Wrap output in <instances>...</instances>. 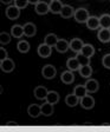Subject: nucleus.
Returning <instances> with one entry per match:
<instances>
[{"instance_id":"1","label":"nucleus","mask_w":110,"mask_h":132,"mask_svg":"<svg viewBox=\"0 0 110 132\" xmlns=\"http://www.w3.org/2000/svg\"><path fill=\"white\" fill-rule=\"evenodd\" d=\"M74 18L78 24H85V22L88 21V19L90 18V15H89L88 10L80 7V8H77V10H76Z\"/></svg>"},{"instance_id":"2","label":"nucleus","mask_w":110,"mask_h":132,"mask_svg":"<svg viewBox=\"0 0 110 132\" xmlns=\"http://www.w3.org/2000/svg\"><path fill=\"white\" fill-rule=\"evenodd\" d=\"M56 73H57V70L53 65L51 64H47L45 65L43 69H41V76L45 78V79H53L56 77Z\"/></svg>"},{"instance_id":"3","label":"nucleus","mask_w":110,"mask_h":132,"mask_svg":"<svg viewBox=\"0 0 110 132\" xmlns=\"http://www.w3.org/2000/svg\"><path fill=\"white\" fill-rule=\"evenodd\" d=\"M5 14L10 20H16L20 15V8H18L16 5H10L5 11Z\"/></svg>"},{"instance_id":"4","label":"nucleus","mask_w":110,"mask_h":132,"mask_svg":"<svg viewBox=\"0 0 110 132\" xmlns=\"http://www.w3.org/2000/svg\"><path fill=\"white\" fill-rule=\"evenodd\" d=\"M79 104L83 109H85V110H91V109H94V106H95V99L92 96L86 94V96H84L83 98H80Z\"/></svg>"},{"instance_id":"5","label":"nucleus","mask_w":110,"mask_h":132,"mask_svg":"<svg viewBox=\"0 0 110 132\" xmlns=\"http://www.w3.org/2000/svg\"><path fill=\"white\" fill-rule=\"evenodd\" d=\"M14 67H16V64L10 58H6L4 60H0V69H1L3 72H5V73L12 72L14 70Z\"/></svg>"},{"instance_id":"6","label":"nucleus","mask_w":110,"mask_h":132,"mask_svg":"<svg viewBox=\"0 0 110 132\" xmlns=\"http://www.w3.org/2000/svg\"><path fill=\"white\" fill-rule=\"evenodd\" d=\"M37 52H38V55L41 58H49L52 53V47L46 45L45 43L40 44L38 46V50H37Z\"/></svg>"},{"instance_id":"7","label":"nucleus","mask_w":110,"mask_h":132,"mask_svg":"<svg viewBox=\"0 0 110 132\" xmlns=\"http://www.w3.org/2000/svg\"><path fill=\"white\" fill-rule=\"evenodd\" d=\"M34 11L39 15H45L50 12V4L45 3V1H40L37 5H34Z\"/></svg>"},{"instance_id":"8","label":"nucleus","mask_w":110,"mask_h":132,"mask_svg":"<svg viewBox=\"0 0 110 132\" xmlns=\"http://www.w3.org/2000/svg\"><path fill=\"white\" fill-rule=\"evenodd\" d=\"M49 93V90H47L45 86H37L33 91V94L38 100H45Z\"/></svg>"},{"instance_id":"9","label":"nucleus","mask_w":110,"mask_h":132,"mask_svg":"<svg viewBox=\"0 0 110 132\" xmlns=\"http://www.w3.org/2000/svg\"><path fill=\"white\" fill-rule=\"evenodd\" d=\"M55 47H56V50H57V52L65 53L70 50V41L65 40V39H58Z\"/></svg>"},{"instance_id":"10","label":"nucleus","mask_w":110,"mask_h":132,"mask_svg":"<svg viewBox=\"0 0 110 132\" xmlns=\"http://www.w3.org/2000/svg\"><path fill=\"white\" fill-rule=\"evenodd\" d=\"M84 85H85V87H86L88 93H95V92H97L99 88L98 81H97L96 79H91V78H89V79L86 80Z\"/></svg>"},{"instance_id":"11","label":"nucleus","mask_w":110,"mask_h":132,"mask_svg":"<svg viewBox=\"0 0 110 132\" xmlns=\"http://www.w3.org/2000/svg\"><path fill=\"white\" fill-rule=\"evenodd\" d=\"M83 46H84V43H83V40L79 38H74L70 41V50L74 51L75 53H79Z\"/></svg>"},{"instance_id":"12","label":"nucleus","mask_w":110,"mask_h":132,"mask_svg":"<svg viewBox=\"0 0 110 132\" xmlns=\"http://www.w3.org/2000/svg\"><path fill=\"white\" fill-rule=\"evenodd\" d=\"M27 113L31 118H38L39 116L41 114V107L39 105L36 104H31L27 107Z\"/></svg>"},{"instance_id":"13","label":"nucleus","mask_w":110,"mask_h":132,"mask_svg":"<svg viewBox=\"0 0 110 132\" xmlns=\"http://www.w3.org/2000/svg\"><path fill=\"white\" fill-rule=\"evenodd\" d=\"M37 33V27L33 22H26L24 25V36L26 37H34Z\"/></svg>"},{"instance_id":"14","label":"nucleus","mask_w":110,"mask_h":132,"mask_svg":"<svg viewBox=\"0 0 110 132\" xmlns=\"http://www.w3.org/2000/svg\"><path fill=\"white\" fill-rule=\"evenodd\" d=\"M61 80L62 82L66 84V85H69V84H72L75 80V74L72 71L68 70V71H64L63 73L61 74Z\"/></svg>"},{"instance_id":"15","label":"nucleus","mask_w":110,"mask_h":132,"mask_svg":"<svg viewBox=\"0 0 110 132\" xmlns=\"http://www.w3.org/2000/svg\"><path fill=\"white\" fill-rule=\"evenodd\" d=\"M97 38L102 43H109L110 41V28H99L97 33Z\"/></svg>"},{"instance_id":"16","label":"nucleus","mask_w":110,"mask_h":132,"mask_svg":"<svg viewBox=\"0 0 110 132\" xmlns=\"http://www.w3.org/2000/svg\"><path fill=\"white\" fill-rule=\"evenodd\" d=\"M75 12H76V10H75L72 6L64 5L63 8H62L61 16H62V18H64V19H69V18H71V16L75 15Z\"/></svg>"},{"instance_id":"17","label":"nucleus","mask_w":110,"mask_h":132,"mask_svg":"<svg viewBox=\"0 0 110 132\" xmlns=\"http://www.w3.org/2000/svg\"><path fill=\"white\" fill-rule=\"evenodd\" d=\"M79 100L80 99L78 98L76 94L72 92V94H68V96L65 97V104L68 105L69 107H75L77 106L78 104H79Z\"/></svg>"},{"instance_id":"18","label":"nucleus","mask_w":110,"mask_h":132,"mask_svg":"<svg viewBox=\"0 0 110 132\" xmlns=\"http://www.w3.org/2000/svg\"><path fill=\"white\" fill-rule=\"evenodd\" d=\"M66 67H68V70H70V71H78L80 67V64L79 61L77 60V58H69L68 60H66Z\"/></svg>"},{"instance_id":"19","label":"nucleus","mask_w":110,"mask_h":132,"mask_svg":"<svg viewBox=\"0 0 110 132\" xmlns=\"http://www.w3.org/2000/svg\"><path fill=\"white\" fill-rule=\"evenodd\" d=\"M63 6L64 5L61 3V0L50 1V12H51V13H53V14H61Z\"/></svg>"},{"instance_id":"20","label":"nucleus","mask_w":110,"mask_h":132,"mask_svg":"<svg viewBox=\"0 0 110 132\" xmlns=\"http://www.w3.org/2000/svg\"><path fill=\"white\" fill-rule=\"evenodd\" d=\"M41 107V114L45 116V117H50V116H52L53 113V104H51V103L46 102L45 100V103L43 105H40Z\"/></svg>"},{"instance_id":"21","label":"nucleus","mask_w":110,"mask_h":132,"mask_svg":"<svg viewBox=\"0 0 110 132\" xmlns=\"http://www.w3.org/2000/svg\"><path fill=\"white\" fill-rule=\"evenodd\" d=\"M78 72H79L80 77L89 79V78H91V76H92V67L90 66V64H89V65L80 66L79 70H78Z\"/></svg>"},{"instance_id":"22","label":"nucleus","mask_w":110,"mask_h":132,"mask_svg":"<svg viewBox=\"0 0 110 132\" xmlns=\"http://www.w3.org/2000/svg\"><path fill=\"white\" fill-rule=\"evenodd\" d=\"M86 27L89 28V30L94 31V30H97V28H99V18H97V16H90L88 19V21L85 22Z\"/></svg>"},{"instance_id":"23","label":"nucleus","mask_w":110,"mask_h":132,"mask_svg":"<svg viewBox=\"0 0 110 132\" xmlns=\"http://www.w3.org/2000/svg\"><path fill=\"white\" fill-rule=\"evenodd\" d=\"M11 36L14 38H21L24 36V26L21 25H13L11 27Z\"/></svg>"},{"instance_id":"24","label":"nucleus","mask_w":110,"mask_h":132,"mask_svg":"<svg viewBox=\"0 0 110 132\" xmlns=\"http://www.w3.org/2000/svg\"><path fill=\"white\" fill-rule=\"evenodd\" d=\"M57 41H58V37L56 36L55 33H49L44 38V43L51 47H55L56 44H57Z\"/></svg>"},{"instance_id":"25","label":"nucleus","mask_w":110,"mask_h":132,"mask_svg":"<svg viewBox=\"0 0 110 132\" xmlns=\"http://www.w3.org/2000/svg\"><path fill=\"white\" fill-rule=\"evenodd\" d=\"M99 27L101 28H110V14L104 13L99 16Z\"/></svg>"},{"instance_id":"26","label":"nucleus","mask_w":110,"mask_h":132,"mask_svg":"<svg viewBox=\"0 0 110 132\" xmlns=\"http://www.w3.org/2000/svg\"><path fill=\"white\" fill-rule=\"evenodd\" d=\"M80 53H83L84 55L91 58L95 54V47L91 44H84V46H83L82 50H80Z\"/></svg>"},{"instance_id":"27","label":"nucleus","mask_w":110,"mask_h":132,"mask_svg":"<svg viewBox=\"0 0 110 132\" xmlns=\"http://www.w3.org/2000/svg\"><path fill=\"white\" fill-rule=\"evenodd\" d=\"M45 100L55 105L59 102V94H58V92H56V91H49V93H47V97Z\"/></svg>"},{"instance_id":"28","label":"nucleus","mask_w":110,"mask_h":132,"mask_svg":"<svg viewBox=\"0 0 110 132\" xmlns=\"http://www.w3.org/2000/svg\"><path fill=\"white\" fill-rule=\"evenodd\" d=\"M74 93L76 94L79 99L83 98L84 96H86V94H88V91H86L85 85H77L74 88Z\"/></svg>"},{"instance_id":"29","label":"nucleus","mask_w":110,"mask_h":132,"mask_svg":"<svg viewBox=\"0 0 110 132\" xmlns=\"http://www.w3.org/2000/svg\"><path fill=\"white\" fill-rule=\"evenodd\" d=\"M17 48L20 53H27L30 51V44L28 41L26 40H20L18 44H17Z\"/></svg>"},{"instance_id":"30","label":"nucleus","mask_w":110,"mask_h":132,"mask_svg":"<svg viewBox=\"0 0 110 132\" xmlns=\"http://www.w3.org/2000/svg\"><path fill=\"white\" fill-rule=\"evenodd\" d=\"M76 58H77V60L79 61L80 66H84V65H89L90 64V58L86 57V55H84L83 53H77L76 54Z\"/></svg>"},{"instance_id":"31","label":"nucleus","mask_w":110,"mask_h":132,"mask_svg":"<svg viewBox=\"0 0 110 132\" xmlns=\"http://www.w3.org/2000/svg\"><path fill=\"white\" fill-rule=\"evenodd\" d=\"M11 34H8L6 32H1L0 33V43L1 45H7L11 43Z\"/></svg>"},{"instance_id":"32","label":"nucleus","mask_w":110,"mask_h":132,"mask_svg":"<svg viewBox=\"0 0 110 132\" xmlns=\"http://www.w3.org/2000/svg\"><path fill=\"white\" fill-rule=\"evenodd\" d=\"M28 4H30L28 3V0H14V5H16L18 8H20V10L26 8Z\"/></svg>"},{"instance_id":"33","label":"nucleus","mask_w":110,"mask_h":132,"mask_svg":"<svg viewBox=\"0 0 110 132\" xmlns=\"http://www.w3.org/2000/svg\"><path fill=\"white\" fill-rule=\"evenodd\" d=\"M102 64H103V66H104L105 69L110 70V53H108V54H105L104 57H103Z\"/></svg>"},{"instance_id":"34","label":"nucleus","mask_w":110,"mask_h":132,"mask_svg":"<svg viewBox=\"0 0 110 132\" xmlns=\"http://www.w3.org/2000/svg\"><path fill=\"white\" fill-rule=\"evenodd\" d=\"M8 58V54H7V51H6L4 47H0V60H4Z\"/></svg>"},{"instance_id":"35","label":"nucleus","mask_w":110,"mask_h":132,"mask_svg":"<svg viewBox=\"0 0 110 132\" xmlns=\"http://www.w3.org/2000/svg\"><path fill=\"white\" fill-rule=\"evenodd\" d=\"M41 0H28V3L31 4V5H37L38 3H40Z\"/></svg>"},{"instance_id":"36","label":"nucleus","mask_w":110,"mask_h":132,"mask_svg":"<svg viewBox=\"0 0 110 132\" xmlns=\"http://www.w3.org/2000/svg\"><path fill=\"white\" fill-rule=\"evenodd\" d=\"M1 1V4H5V5H10V4L12 3V1H14V0H0Z\"/></svg>"},{"instance_id":"37","label":"nucleus","mask_w":110,"mask_h":132,"mask_svg":"<svg viewBox=\"0 0 110 132\" xmlns=\"http://www.w3.org/2000/svg\"><path fill=\"white\" fill-rule=\"evenodd\" d=\"M7 125H16V121H14V123H13V121H8Z\"/></svg>"},{"instance_id":"38","label":"nucleus","mask_w":110,"mask_h":132,"mask_svg":"<svg viewBox=\"0 0 110 132\" xmlns=\"http://www.w3.org/2000/svg\"><path fill=\"white\" fill-rule=\"evenodd\" d=\"M50 1H56V0H50Z\"/></svg>"}]
</instances>
